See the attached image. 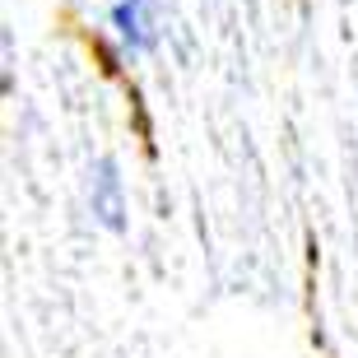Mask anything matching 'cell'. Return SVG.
I'll use <instances>...</instances> for the list:
<instances>
[{
	"label": "cell",
	"instance_id": "obj_1",
	"mask_svg": "<svg viewBox=\"0 0 358 358\" xmlns=\"http://www.w3.org/2000/svg\"><path fill=\"white\" fill-rule=\"evenodd\" d=\"M107 24L117 33V42L131 56L154 52L159 42V24H154V0H112L107 5Z\"/></svg>",
	"mask_w": 358,
	"mask_h": 358
},
{
	"label": "cell",
	"instance_id": "obj_2",
	"mask_svg": "<svg viewBox=\"0 0 358 358\" xmlns=\"http://www.w3.org/2000/svg\"><path fill=\"white\" fill-rule=\"evenodd\" d=\"M89 210L112 233L126 228V191H121V177H117V163L112 159H98L89 168Z\"/></svg>",
	"mask_w": 358,
	"mask_h": 358
}]
</instances>
